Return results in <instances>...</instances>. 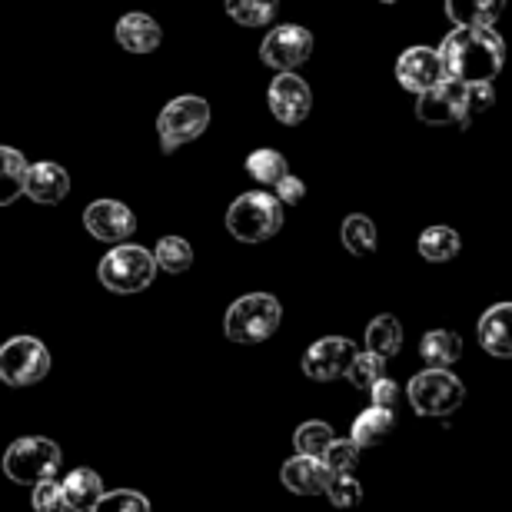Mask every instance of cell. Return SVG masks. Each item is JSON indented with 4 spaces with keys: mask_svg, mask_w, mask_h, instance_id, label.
<instances>
[{
    "mask_svg": "<svg viewBox=\"0 0 512 512\" xmlns=\"http://www.w3.org/2000/svg\"><path fill=\"white\" fill-rule=\"evenodd\" d=\"M436 54L446 77L463 84H493L503 70L506 44L493 27H456Z\"/></svg>",
    "mask_w": 512,
    "mask_h": 512,
    "instance_id": "cell-1",
    "label": "cell"
},
{
    "mask_svg": "<svg viewBox=\"0 0 512 512\" xmlns=\"http://www.w3.org/2000/svg\"><path fill=\"white\" fill-rule=\"evenodd\" d=\"M227 230L240 243H263L273 240L283 230V203L273 193L250 190L230 203L227 210Z\"/></svg>",
    "mask_w": 512,
    "mask_h": 512,
    "instance_id": "cell-2",
    "label": "cell"
},
{
    "mask_svg": "<svg viewBox=\"0 0 512 512\" xmlns=\"http://www.w3.org/2000/svg\"><path fill=\"white\" fill-rule=\"evenodd\" d=\"M280 320H283V306H280L276 296L247 293L227 310L223 330H227V340L253 346V343L270 340V336L280 330Z\"/></svg>",
    "mask_w": 512,
    "mask_h": 512,
    "instance_id": "cell-3",
    "label": "cell"
},
{
    "mask_svg": "<svg viewBox=\"0 0 512 512\" xmlns=\"http://www.w3.org/2000/svg\"><path fill=\"white\" fill-rule=\"evenodd\" d=\"M60 466H64V453L47 436H24L10 443L4 453V473L17 486H37L40 479L57 476Z\"/></svg>",
    "mask_w": 512,
    "mask_h": 512,
    "instance_id": "cell-4",
    "label": "cell"
},
{
    "mask_svg": "<svg viewBox=\"0 0 512 512\" xmlns=\"http://www.w3.org/2000/svg\"><path fill=\"white\" fill-rule=\"evenodd\" d=\"M100 283L107 286L110 293L130 296L147 290L157 276V260L147 247H137V243H120V247L110 250L104 260H100Z\"/></svg>",
    "mask_w": 512,
    "mask_h": 512,
    "instance_id": "cell-5",
    "label": "cell"
},
{
    "mask_svg": "<svg viewBox=\"0 0 512 512\" xmlns=\"http://www.w3.org/2000/svg\"><path fill=\"white\" fill-rule=\"evenodd\" d=\"M406 396L419 416H449L466 403V386L449 373V366H426L409 380Z\"/></svg>",
    "mask_w": 512,
    "mask_h": 512,
    "instance_id": "cell-6",
    "label": "cell"
},
{
    "mask_svg": "<svg viewBox=\"0 0 512 512\" xmlns=\"http://www.w3.org/2000/svg\"><path fill=\"white\" fill-rule=\"evenodd\" d=\"M210 127V104L203 97H177L160 110L157 133L163 153H173L183 143H193Z\"/></svg>",
    "mask_w": 512,
    "mask_h": 512,
    "instance_id": "cell-7",
    "label": "cell"
},
{
    "mask_svg": "<svg viewBox=\"0 0 512 512\" xmlns=\"http://www.w3.org/2000/svg\"><path fill=\"white\" fill-rule=\"evenodd\" d=\"M416 114L423 124H433V127H449V124L469 127L473 124V117H469V84L453 77L436 80L433 87H426L423 94H419Z\"/></svg>",
    "mask_w": 512,
    "mask_h": 512,
    "instance_id": "cell-8",
    "label": "cell"
},
{
    "mask_svg": "<svg viewBox=\"0 0 512 512\" xmlns=\"http://www.w3.org/2000/svg\"><path fill=\"white\" fill-rule=\"evenodd\" d=\"M50 373L47 346L34 336H14L0 346V380L7 386H34Z\"/></svg>",
    "mask_w": 512,
    "mask_h": 512,
    "instance_id": "cell-9",
    "label": "cell"
},
{
    "mask_svg": "<svg viewBox=\"0 0 512 512\" xmlns=\"http://www.w3.org/2000/svg\"><path fill=\"white\" fill-rule=\"evenodd\" d=\"M313 54V34L306 27L296 24H280L266 34L263 47H260V60L270 70H296L303 67Z\"/></svg>",
    "mask_w": 512,
    "mask_h": 512,
    "instance_id": "cell-10",
    "label": "cell"
},
{
    "mask_svg": "<svg viewBox=\"0 0 512 512\" xmlns=\"http://www.w3.org/2000/svg\"><path fill=\"white\" fill-rule=\"evenodd\" d=\"M266 100H270L273 117L280 120V124H286V127L303 124V120L310 117V110H313L310 84H306L303 77H296L293 70H283V74L273 80Z\"/></svg>",
    "mask_w": 512,
    "mask_h": 512,
    "instance_id": "cell-11",
    "label": "cell"
},
{
    "mask_svg": "<svg viewBox=\"0 0 512 512\" xmlns=\"http://www.w3.org/2000/svg\"><path fill=\"white\" fill-rule=\"evenodd\" d=\"M84 227L100 243H124L137 230V217L117 200H97L84 210Z\"/></svg>",
    "mask_w": 512,
    "mask_h": 512,
    "instance_id": "cell-12",
    "label": "cell"
},
{
    "mask_svg": "<svg viewBox=\"0 0 512 512\" xmlns=\"http://www.w3.org/2000/svg\"><path fill=\"white\" fill-rule=\"evenodd\" d=\"M356 356V346L343 336H326V340H316L303 356V373L316 383H330L340 380L346 373V366Z\"/></svg>",
    "mask_w": 512,
    "mask_h": 512,
    "instance_id": "cell-13",
    "label": "cell"
},
{
    "mask_svg": "<svg viewBox=\"0 0 512 512\" xmlns=\"http://www.w3.org/2000/svg\"><path fill=\"white\" fill-rule=\"evenodd\" d=\"M443 77H446L443 60H439L436 50H429V47H409L396 60L399 87L413 90V94H423L426 87H433L436 80H443Z\"/></svg>",
    "mask_w": 512,
    "mask_h": 512,
    "instance_id": "cell-14",
    "label": "cell"
},
{
    "mask_svg": "<svg viewBox=\"0 0 512 512\" xmlns=\"http://www.w3.org/2000/svg\"><path fill=\"white\" fill-rule=\"evenodd\" d=\"M70 193V177L67 170L60 167V163H34L30 167L27 163V173H24V197H30L34 203H44V207H50V203H60Z\"/></svg>",
    "mask_w": 512,
    "mask_h": 512,
    "instance_id": "cell-15",
    "label": "cell"
},
{
    "mask_svg": "<svg viewBox=\"0 0 512 512\" xmlns=\"http://www.w3.org/2000/svg\"><path fill=\"white\" fill-rule=\"evenodd\" d=\"M280 479H283V486L296 496H323L326 483H330V469L323 466L320 456L296 453V459H286Z\"/></svg>",
    "mask_w": 512,
    "mask_h": 512,
    "instance_id": "cell-16",
    "label": "cell"
},
{
    "mask_svg": "<svg viewBox=\"0 0 512 512\" xmlns=\"http://www.w3.org/2000/svg\"><path fill=\"white\" fill-rule=\"evenodd\" d=\"M479 346L493 353L496 360H509L512 356V306L496 303L479 316Z\"/></svg>",
    "mask_w": 512,
    "mask_h": 512,
    "instance_id": "cell-17",
    "label": "cell"
},
{
    "mask_svg": "<svg viewBox=\"0 0 512 512\" xmlns=\"http://www.w3.org/2000/svg\"><path fill=\"white\" fill-rule=\"evenodd\" d=\"M117 40L130 54H153L163 40V30L157 20L147 14H127V17H120V24H117Z\"/></svg>",
    "mask_w": 512,
    "mask_h": 512,
    "instance_id": "cell-18",
    "label": "cell"
},
{
    "mask_svg": "<svg viewBox=\"0 0 512 512\" xmlns=\"http://www.w3.org/2000/svg\"><path fill=\"white\" fill-rule=\"evenodd\" d=\"M396 429V419H393V409H380V406H370L363 409L360 416L353 419V443L360 449H373V446H383Z\"/></svg>",
    "mask_w": 512,
    "mask_h": 512,
    "instance_id": "cell-19",
    "label": "cell"
},
{
    "mask_svg": "<svg viewBox=\"0 0 512 512\" xmlns=\"http://www.w3.org/2000/svg\"><path fill=\"white\" fill-rule=\"evenodd\" d=\"M64 503L67 509H77V512H94L97 509V499L104 496V479H100L94 469H74L64 483Z\"/></svg>",
    "mask_w": 512,
    "mask_h": 512,
    "instance_id": "cell-20",
    "label": "cell"
},
{
    "mask_svg": "<svg viewBox=\"0 0 512 512\" xmlns=\"http://www.w3.org/2000/svg\"><path fill=\"white\" fill-rule=\"evenodd\" d=\"M506 0H446V14L456 27H493Z\"/></svg>",
    "mask_w": 512,
    "mask_h": 512,
    "instance_id": "cell-21",
    "label": "cell"
},
{
    "mask_svg": "<svg viewBox=\"0 0 512 512\" xmlns=\"http://www.w3.org/2000/svg\"><path fill=\"white\" fill-rule=\"evenodd\" d=\"M24 173H27L24 153L14 147H0V207L24 197Z\"/></svg>",
    "mask_w": 512,
    "mask_h": 512,
    "instance_id": "cell-22",
    "label": "cell"
},
{
    "mask_svg": "<svg viewBox=\"0 0 512 512\" xmlns=\"http://www.w3.org/2000/svg\"><path fill=\"white\" fill-rule=\"evenodd\" d=\"M419 356H423L426 366H453L463 356V340L449 330H433L419 343Z\"/></svg>",
    "mask_w": 512,
    "mask_h": 512,
    "instance_id": "cell-23",
    "label": "cell"
},
{
    "mask_svg": "<svg viewBox=\"0 0 512 512\" xmlns=\"http://www.w3.org/2000/svg\"><path fill=\"white\" fill-rule=\"evenodd\" d=\"M399 346H403V326H399L396 316H376V320L366 326V350L383 356V360H389L393 353H399Z\"/></svg>",
    "mask_w": 512,
    "mask_h": 512,
    "instance_id": "cell-24",
    "label": "cell"
},
{
    "mask_svg": "<svg viewBox=\"0 0 512 512\" xmlns=\"http://www.w3.org/2000/svg\"><path fill=\"white\" fill-rule=\"evenodd\" d=\"M459 247H463V240H459V233L449 227H429V230H423V237H419V253H423V260H429V263L453 260Z\"/></svg>",
    "mask_w": 512,
    "mask_h": 512,
    "instance_id": "cell-25",
    "label": "cell"
},
{
    "mask_svg": "<svg viewBox=\"0 0 512 512\" xmlns=\"http://www.w3.org/2000/svg\"><path fill=\"white\" fill-rule=\"evenodd\" d=\"M343 247L353 256H370L376 253V223L363 213H350L343 220Z\"/></svg>",
    "mask_w": 512,
    "mask_h": 512,
    "instance_id": "cell-26",
    "label": "cell"
},
{
    "mask_svg": "<svg viewBox=\"0 0 512 512\" xmlns=\"http://www.w3.org/2000/svg\"><path fill=\"white\" fill-rule=\"evenodd\" d=\"M153 260H157V270L180 276L193 266V247L183 237H163L153 250Z\"/></svg>",
    "mask_w": 512,
    "mask_h": 512,
    "instance_id": "cell-27",
    "label": "cell"
},
{
    "mask_svg": "<svg viewBox=\"0 0 512 512\" xmlns=\"http://www.w3.org/2000/svg\"><path fill=\"white\" fill-rule=\"evenodd\" d=\"M247 173L256 183H263V187H276V180H283L286 173H290V167H286L283 153L263 147V150H253L247 157Z\"/></svg>",
    "mask_w": 512,
    "mask_h": 512,
    "instance_id": "cell-28",
    "label": "cell"
},
{
    "mask_svg": "<svg viewBox=\"0 0 512 512\" xmlns=\"http://www.w3.org/2000/svg\"><path fill=\"white\" fill-rule=\"evenodd\" d=\"M280 10V0H227V14L240 27H266Z\"/></svg>",
    "mask_w": 512,
    "mask_h": 512,
    "instance_id": "cell-29",
    "label": "cell"
},
{
    "mask_svg": "<svg viewBox=\"0 0 512 512\" xmlns=\"http://www.w3.org/2000/svg\"><path fill=\"white\" fill-rule=\"evenodd\" d=\"M346 380H350L360 393H370V386L380 380V376H386V360L383 356H376V353H356L353 360H350V366H346Z\"/></svg>",
    "mask_w": 512,
    "mask_h": 512,
    "instance_id": "cell-30",
    "label": "cell"
},
{
    "mask_svg": "<svg viewBox=\"0 0 512 512\" xmlns=\"http://www.w3.org/2000/svg\"><path fill=\"white\" fill-rule=\"evenodd\" d=\"M330 439H333V429L320 423V419H310V423H303L293 433V446H296V453H303V456H323Z\"/></svg>",
    "mask_w": 512,
    "mask_h": 512,
    "instance_id": "cell-31",
    "label": "cell"
},
{
    "mask_svg": "<svg viewBox=\"0 0 512 512\" xmlns=\"http://www.w3.org/2000/svg\"><path fill=\"white\" fill-rule=\"evenodd\" d=\"M323 493L330 496L336 509H353L363 503V486L356 483L353 473H330V483H326Z\"/></svg>",
    "mask_w": 512,
    "mask_h": 512,
    "instance_id": "cell-32",
    "label": "cell"
},
{
    "mask_svg": "<svg viewBox=\"0 0 512 512\" xmlns=\"http://www.w3.org/2000/svg\"><path fill=\"white\" fill-rule=\"evenodd\" d=\"M320 459L330 473H353L356 463H360V446L353 439H330V446L323 449Z\"/></svg>",
    "mask_w": 512,
    "mask_h": 512,
    "instance_id": "cell-33",
    "label": "cell"
},
{
    "mask_svg": "<svg viewBox=\"0 0 512 512\" xmlns=\"http://www.w3.org/2000/svg\"><path fill=\"white\" fill-rule=\"evenodd\" d=\"M97 509L100 512H147L150 509V499L133 493V489H117V493H104L97 499Z\"/></svg>",
    "mask_w": 512,
    "mask_h": 512,
    "instance_id": "cell-34",
    "label": "cell"
},
{
    "mask_svg": "<svg viewBox=\"0 0 512 512\" xmlns=\"http://www.w3.org/2000/svg\"><path fill=\"white\" fill-rule=\"evenodd\" d=\"M30 489H34V496H30V503H34V509H40V512H60V509H67V503H64V489H60L57 476L40 479V483H37V486H30Z\"/></svg>",
    "mask_w": 512,
    "mask_h": 512,
    "instance_id": "cell-35",
    "label": "cell"
},
{
    "mask_svg": "<svg viewBox=\"0 0 512 512\" xmlns=\"http://www.w3.org/2000/svg\"><path fill=\"white\" fill-rule=\"evenodd\" d=\"M370 396H373V406L393 409L399 403V386L393 380H386V376H380V380L370 386Z\"/></svg>",
    "mask_w": 512,
    "mask_h": 512,
    "instance_id": "cell-36",
    "label": "cell"
},
{
    "mask_svg": "<svg viewBox=\"0 0 512 512\" xmlns=\"http://www.w3.org/2000/svg\"><path fill=\"white\" fill-rule=\"evenodd\" d=\"M273 190H276L273 197L280 200V203H300V200L306 197V187H303V180L290 177V173H286L283 180H276V187H273Z\"/></svg>",
    "mask_w": 512,
    "mask_h": 512,
    "instance_id": "cell-37",
    "label": "cell"
},
{
    "mask_svg": "<svg viewBox=\"0 0 512 512\" xmlns=\"http://www.w3.org/2000/svg\"><path fill=\"white\" fill-rule=\"evenodd\" d=\"M380 4H399V0H380Z\"/></svg>",
    "mask_w": 512,
    "mask_h": 512,
    "instance_id": "cell-38",
    "label": "cell"
}]
</instances>
